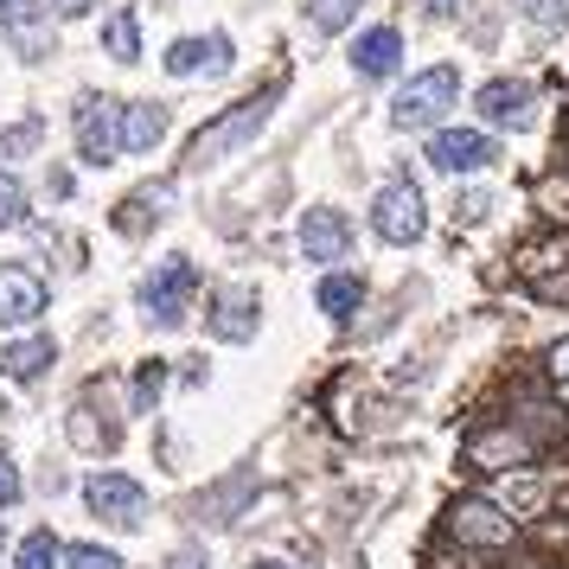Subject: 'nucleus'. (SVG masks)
I'll use <instances>...</instances> for the list:
<instances>
[{"mask_svg": "<svg viewBox=\"0 0 569 569\" xmlns=\"http://www.w3.org/2000/svg\"><path fill=\"white\" fill-rule=\"evenodd\" d=\"M269 116H276V90H257V97H243V103L218 109L206 129L192 134L186 160H192V167H218V160H231L237 148H250V141L269 129Z\"/></svg>", "mask_w": 569, "mask_h": 569, "instance_id": "f257e3e1", "label": "nucleus"}, {"mask_svg": "<svg viewBox=\"0 0 569 569\" xmlns=\"http://www.w3.org/2000/svg\"><path fill=\"white\" fill-rule=\"evenodd\" d=\"M455 103H461V71H455V64H429V71H416V78L397 90L390 122H397V129H436Z\"/></svg>", "mask_w": 569, "mask_h": 569, "instance_id": "f03ea898", "label": "nucleus"}, {"mask_svg": "<svg viewBox=\"0 0 569 569\" xmlns=\"http://www.w3.org/2000/svg\"><path fill=\"white\" fill-rule=\"evenodd\" d=\"M192 288H199V269L186 257H160L148 276H141V320L160 327V333H173L192 308Z\"/></svg>", "mask_w": 569, "mask_h": 569, "instance_id": "7ed1b4c3", "label": "nucleus"}, {"mask_svg": "<svg viewBox=\"0 0 569 569\" xmlns=\"http://www.w3.org/2000/svg\"><path fill=\"white\" fill-rule=\"evenodd\" d=\"M371 231L385 237V243H416V237L429 231V206H422V186L410 173H397V180L378 186V199H371Z\"/></svg>", "mask_w": 569, "mask_h": 569, "instance_id": "20e7f679", "label": "nucleus"}, {"mask_svg": "<svg viewBox=\"0 0 569 569\" xmlns=\"http://www.w3.org/2000/svg\"><path fill=\"white\" fill-rule=\"evenodd\" d=\"M116 154H122V103L78 97V160L83 167H109Z\"/></svg>", "mask_w": 569, "mask_h": 569, "instance_id": "39448f33", "label": "nucleus"}, {"mask_svg": "<svg viewBox=\"0 0 569 569\" xmlns=\"http://www.w3.org/2000/svg\"><path fill=\"white\" fill-rule=\"evenodd\" d=\"M83 506H90L97 518H109V525H122V531H134L141 512H148V492H141V480L103 467V473H90V480H83Z\"/></svg>", "mask_w": 569, "mask_h": 569, "instance_id": "423d86ee", "label": "nucleus"}, {"mask_svg": "<svg viewBox=\"0 0 569 569\" xmlns=\"http://www.w3.org/2000/svg\"><path fill=\"white\" fill-rule=\"evenodd\" d=\"M499 148H492L487 129H436L429 134V167L436 173H487Z\"/></svg>", "mask_w": 569, "mask_h": 569, "instance_id": "0eeeda50", "label": "nucleus"}, {"mask_svg": "<svg viewBox=\"0 0 569 569\" xmlns=\"http://www.w3.org/2000/svg\"><path fill=\"white\" fill-rule=\"evenodd\" d=\"M473 109H480V122H492V129H531L538 122V90L525 78H492V83H480Z\"/></svg>", "mask_w": 569, "mask_h": 569, "instance_id": "6e6552de", "label": "nucleus"}, {"mask_svg": "<svg viewBox=\"0 0 569 569\" xmlns=\"http://www.w3.org/2000/svg\"><path fill=\"white\" fill-rule=\"evenodd\" d=\"M173 78H224L231 71V32H186L160 58Z\"/></svg>", "mask_w": 569, "mask_h": 569, "instance_id": "1a4fd4ad", "label": "nucleus"}, {"mask_svg": "<svg viewBox=\"0 0 569 569\" xmlns=\"http://www.w3.org/2000/svg\"><path fill=\"white\" fill-rule=\"evenodd\" d=\"M301 257L333 269L339 257H352V218L339 206H308L301 211Z\"/></svg>", "mask_w": 569, "mask_h": 569, "instance_id": "9d476101", "label": "nucleus"}, {"mask_svg": "<svg viewBox=\"0 0 569 569\" xmlns=\"http://www.w3.org/2000/svg\"><path fill=\"white\" fill-rule=\"evenodd\" d=\"M46 308H52V295L32 269H0V333H27Z\"/></svg>", "mask_w": 569, "mask_h": 569, "instance_id": "9b49d317", "label": "nucleus"}, {"mask_svg": "<svg viewBox=\"0 0 569 569\" xmlns=\"http://www.w3.org/2000/svg\"><path fill=\"white\" fill-rule=\"evenodd\" d=\"M448 531L461 543L499 550V543H512V518H506V506H492V499H455L448 506Z\"/></svg>", "mask_w": 569, "mask_h": 569, "instance_id": "f8f14e48", "label": "nucleus"}, {"mask_svg": "<svg viewBox=\"0 0 569 569\" xmlns=\"http://www.w3.org/2000/svg\"><path fill=\"white\" fill-rule=\"evenodd\" d=\"M257 320H262V308H257V295H250V288H218V295H211V308H206L211 339H224V346L257 339Z\"/></svg>", "mask_w": 569, "mask_h": 569, "instance_id": "ddd939ff", "label": "nucleus"}, {"mask_svg": "<svg viewBox=\"0 0 569 569\" xmlns=\"http://www.w3.org/2000/svg\"><path fill=\"white\" fill-rule=\"evenodd\" d=\"M397 64H403V32L397 27H365L352 39V71L359 78H390Z\"/></svg>", "mask_w": 569, "mask_h": 569, "instance_id": "4468645a", "label": "nucleus"}, {"mask_svg": "<svg viewBox=\"0 0 569 569\" xmlns=\"http://www.w3.org/2000/svg\"><path fill=\"white\" fill-rule=\"evenodd\" d=\"M58 359V346L46 333H20V339H7L0 346V378H13V385H32L46 365Z\"/></svg>", "mask_w": 569, "mask_h": 569, "instance_id": "2eb2a0df", "label": "nucleus"}, {"mask_svg": "<svg viewBox=\"0 0 569 569\" xmlns=\"http://www.w3.org/2000/svg\"><path fill=\"white\" fill-rule=\"evenodd\" d=\"M167 134V109L160 103H122V154H154Z\"/></svg>", "mask_w": 569, "mask_h": 569, "instance_id": "dca6fc26", "label": "nucleus"}, {"mask_svg": "<svg viewBox=\"0 0 569 569\" xmlns=\"http://www.w3.org/2000/svg\"><path fill=\"white\" fill-rule=\"evenodd\" d=\"M0 32H13L20 39V52L39 58V32H46V0H0Z\"/></svg>", "mask_w": 569, "mask_h": 569, "instance_id": "f3484780", "label": "nucleus"}, {"mask_svg": "<svg viewBox=\"0 0 569 569\" xmlns=\"http://www.w3.org/2000/svg\"><path fill=\"white\" fill-rule=\"evenodd\" d=\"M313 301H320V313H327V320H352V313H359V301H365V282H359V276H346V269H333V276L320 282V295H313Z\"/></svg>", "mask_w": 569, "mask_h": 569, "instance_id": "a211bd4d", "label": "nucleus"}, {"mask_svg": "<svg viewBox=\"0 0 569 569\" xmlns=\"http://www.w3.org/2000/svg\"><path fill=\"white\" fill-rule=\"evenodd\" d=\"M473 461L480 467H518V461H531V441L512 436V429H492V436L473 441Z\"/></svg>", "mask_w": 569, "mask_h": 569, "instance_id": "6ab92c4d", "label": "nucleus"}, {"mask_svg": "<svg viewBox=\"0 0 569 569\" xmlns=\"http://www.w3.org/2000/svg\"><path fill=\"white\" fill-rule=\"evenodd\" d=\"M103 52L116 58V64H134V58H141V20H134L129 7L103 20Z\"/></svg>", "mask_w": 569, "mask_h": 569, "instance_id": "aec40b11", "label": "nucleus"}, {"mask_svg": "<svg viewBox=\"0 0 569 569\" xmlns=\"http://www.w3.org/2000/svg\"><path fill=\"white\" fill-rule=\"evenodd\" d=\"M7 569H64V543H58V531H32V538H20V550H13V563Z\"/></svg>", "mask_w": 569, "mask_h": 569, "instance_id": "412c9836", "label": "nucleus"}, {"mask_svg": "<svg viewBox=\"0 0 569 569\" xmlns=\"http://www.w3.org/2000/svg\"><path fill=\"white\" fill-rule=\"evenodd\" d=\"M365 0H301V13H308L313 32H346L352 20H359Z\"/></svg>", "mask_w": 569, "mask_h": 569, "instance_id": "4be33fe9", "label": "nucleus"}, {"mask_svg": "<svg viewBox=\"0 0 569 569\" xmlns=\"http://www.w3.org/2000/svg\"><path fill=\"white\" fill-rule=\"evenodd\" d=\"M64 569H122L109 543H64Z\"/></svg>", "mask_w": 569, "mask_h": 569, "instance_id": "5701e85b", "label": "nucleus"}, {"mask_svg": "<svg viewBox=\"0 0 569 569\" xmlns=\"http://www.w3.org/2000/svg\"><path fill=\"white\" fill-rule=\"evenodd\" d=\"M13 224H27V186L0 173V231H13Z\"/></svg>", "mask_w": 569, "mask_h": 569, "instance_id": "b1692460", "label": "nucleus"}, {"mask_svg": "<svg viewBox=\"0 0 569 569\" xmlns=\"http://www.w3.org/2000/svg\"><path fill=\"white\" fill-rule=\"evenodd\" d=\"M518 13H525V20H531V27H563L569 20V0H518Z\"/></svg>", "mask_w": 569, "mask_h": 569, "instance_id": "393cba45", "label": "nucleus"}, {"mask_svg": "<svg viewBox=\"0 0 569 569\" xmlns=\"http://www.w3.org/2000/svg\"><path fill=\"white\" fill-rule=\"evenodd\" d=\"M20 492H27V480H20V467H13V455L0 448V512H7V506H20Z\"/></svg>", "mask_w": 569, "mask_h": 569, "instance_id": "a878e982", "label": "nucleus"}, {"mask_svg": "<svg viewBox=\"0 0 569 569\" xmlns=\"http://www.w3.org/2000/svg\"><path fill=\"white\" fill-rule=\"evenodd\" d=\"M32 141H39V122H13V129L0 134V154H27Z\"/></svg>", "mask_w": 569, "mask_h": 569, "instance_id": "bb28decb", "label": "nucleus"}, {"mask_svg": "<svg viewBox=\"0 0 569 569\" xmlns=\"http://www.w3.org/2000/svg\"><path fill=\"white\" fill-rule=\"evenodd\" d=\"M154 397H160V365H141L134 371V410H148Z\"/></svg>", "mask_w": 569, "mask_h": 569, "instance_id": "cd10ccee", "label": "nucleus"}, {"mask_svg": "<svg viewBox=\"0 0 569 569\" xmlns=\"http://www.w3.org/2000/svg\"><path fill=\"white\" fill-rule=\"evenodd\" d=\"M550 378H563V385H569V339L550 346Z\"/></svg>", "mask_w": 569, "mask_h": 569, "instance_id": "c85d7f7f", "label": "nucleus"}, {"mask_svg": "<svg viewBox=\"0 0 569 569\" xmlns=\"http://www.w3.org/2000/svg\"><path fill=\"white\" fill-rule=\"evenodd\" d=\"M46 7H52L58 20H78V13H90V7H97V0H46Z\"/></svg>", "mask_w": 569, "mask_h": 569, "instance_id": "c756f323", "label": "nucleus"}, {"mask_svg": "<svg viewBox=\"0 0 569 569\" xmlns=\"http://www.w3.org/2000/svg\"><path fill=\"white\" fill-rule=\"evenodd\" d=\"M422 13H429V20H455V13H461V0H422Z\"/></svg>", "mask_w": 569, "mask_h": 569, "instance_id": "7c9ffc66", "label": "nucleus"}, {"mask_svg": "<svg viewBox=\"0 0 569 569\" xmlns=\"http://www.w3.org/2000/svg\"><path fill=\"white\" fill-rule=\"evenodd\" d=\"M167 569H206V563H199V557H186V550H180V557H173Z\"/></svg>", "mask_w": 569, "mask_h": 569, "instance_id": "2f4dec72", "label": "nucleus"}, {"mask_svg": "<svg viewBox=\"0 0 569 569\" xmlns=\"http://www.w3.org/2000/svg\"><path fill=\"white\" fill-rule=\"evenodd\" d=\"M250 569H295V563H282V557H257Z\"/></svg>", "mask_w": 569, "mask_h": 569, "instance_id": "473e14b6", "label": "nucleus"}, {"mask_svg": "<svg viewBox=\"0 0 569 569\" xmlns=\"http://www.w3.org/2000/svg\"><path fill=\"white\" fill-rule=\"evenodd\" d=\"M0 550H7V543H0Z\"/></svg>", "mask_w": 569, "mask_h": 569, "instance_id": "72a5a7b5", "label": "nucleus"}, {"mask_svg": "<svg viewBox=\"0 0 569 569\" xmlns=\"http://www.w3.org/2000/svg\"><path fill=\"white\" fill-rule=\"evenodd\" d=\"M0 410H7V403H0Z\"/></svg>", "mask_w": 569, "mask_h": 569, "instance_id": "f704fd0d", "label": "nucleus"}]
</instances>
